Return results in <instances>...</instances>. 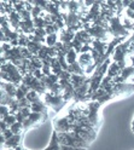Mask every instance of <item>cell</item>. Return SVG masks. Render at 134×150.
I'll return each mask as SVG.
<instances>
[{
	"instance_id": "1f68e13d",
	"label": "cell",
	"mask_w": 134,
	"mask_h": 150,
	"mask_svg": "<svg viewBox=\"0 0 134 150\" xmlns=\"http://www.w3.org/2000/svg\"><path fill=\"white\" fill-rule=\"evenodd\" d=\"M1 134H4V136H5V138H6V140H7L8 138H11V137L13 136V133H12V131H11L10 128H7V129L5 131V132H4V133H1Z\"/></svg>"
},
{
	"instance_id": "f1b7e54d",
	"label": "cell",
	"mask_w": 134,
	"mask_h": 150,
	"mask_svg": "<svg viewBox=\"0 0 134 150\" xmlns=\"http://www.w3.org/2000/svg\"><path fill=\"white\" fill-rule=\"evenodd\" d=\"M33 75H34L36 79H39V80H41V78L44 76V74H42V70H41V69H36V70L33 73Z\"/></svg>"
},
{
	"instance_id": "4fadbf2b",
	"label": "cell",
	"mask_w": 134,
	"mask_h": 150,
	"mask_svg": "<svg viewBox=\"0 0 134 150\" xmlns=\"http://www.w3.org/2000/svg\"><path fill=\"white\" fill-rule=\"evenodd\" d=\"M32 111L33 112H40V114H49V111H47V107L46 104L40 100V102H37V103H33L32 107H30Z\"/></svg>"
},
{
	"instance_id": "44dd1931",
	"label": "cell",
	"mask_w": 134,
	"mask_h": 150,
	"mask_svg": "<svg viewBox=\"0 0 134 150\" xmlns=\"http://www.w3.org/2000/svg\"><path fill=\"white\" fill-rule=\"evenodd\" d=\"M30 62H32V64L35 65L36 69H42L44 68V62L39 57H37V56H34V57L30 59Z\"/></svg>"
},
{
	"instance_id": "7c38bea8",
	"label": "cell",
	"mask_w": 134,
	"mask_h": 150,
	"mask_svg": "<svg viewBox=\"0 0 134 150\" xmlns=\"http://www.w3.org/2000/svg\"><path fill=\"white\" fill-rule=\"evenodd\" d=\"M121 71L122 69L120 68V65L115 62H111L110 67L108 69V73H106V76H110V78H115V76H120L121 75Z\"/></svg>"
},
{
	"instance_id": "7402d4cb",
	"label": "cell",
	"mask_w": 134,
	"mask_h": 150,
	"mask_svg": "<svg viewBox=\"0 0 134 150\" xmlns=\"http://www.w3.org/2000/svg\"><path fill=\"white\" fill-rule=\"evenodd\" d=\"M36 36H40L42 39H46L47 38V33H46V29L45 28H35V33H34Z\"/></svg>"
},
{
	"instance_id": "9a60e30c",
	"label": "cell",
	"mask_w": 134,
	"mask_h": 150,
	"mask_svg": "<svg viewBox=\"0 0 134 150\" xmlns=\"http://www.w3.org/2000/svg\"><path fill=\"white\" fill-rule=\"evenodd\" d=\"M59 41V38H58V34H51V35H47L46 38V46H49V47H54L57 45V42Z\"/></svg>"
},
{
	"instance_id": "2e32d148",
	"label": "cell",
	"mask_w": 134,
	"mask_h": 150,
	"mask_svg": "<svg viewBox=\"0 0 134 150\" xmlns=\"http://www.w3.org/2000/svg\"><path fill=\"white\" fill-rule=\"evenodd\" d=\"M78 54H79V53L76 52L74 49H71L68 53H66L65 58H66V62H68V64H73V63H75V62H78V59H76V58H79Z\"/></svg>"
},
{
	"instance_id": "5b68a950",
	"label": "cell",
	"mask_w": 134,
	"mask_h": 150,
	"mask_svg": "<svg viewBox=\"0 0 134 150\" xmlns=\"http://www.w3.org/2000/svg\"><path fill=\"white\" fill-rule=\"evenodd\" d=\"M23 83H25V85L29 87L30 90L37 92L40 96H44L45 93L47 92V88L46 86L44 85V83L39 80V79H36L33 74H27L23 76Z\"/></svg>"
},
{
	"instance_id": "30bf717a",
	"label": "cell",
	"mask_w": 134,
	"mask_h": 150,
	"mask_svg": "<svg viewBox=\"0 0 134 150\" xmlns=\"http://www.w3.org/2000/svg\"><path fill=\"white\" fill-rule=\"evenodd\" d=\"M22 138H23V133H21V134H13L11 138H8L6 140L5 145H1V146L6 148V149H15L17 146H20V143H21Z\"/></svg>"
},
{
	"instance_id": "cb8c5ba5",
	"label": "cell",
	"mask_w": 134,
	"mask_h": 150,
	"mask_svg": "<svg viewBox=\"0 0 134 150\" xmlns=\"http://www.w3.org/2000/svg\"><path fill=\"white\" fill-rule=\"evenodd\" d=\"M11 49H12V46H11L10 42H3L1 44V56L5 54L7 51H10Z\"/></svg>"
},
{
	"instance_id": "484cf974",
	"label": "cell",
	"mask_w": 134,
	"mask_h": 150,
	"mask_svg": "<svg viewBox=\"0 0 134 150\" xmlns=\"http://www.w3.org/2000/svg\"><path fill=\"white\" fill-rule=\"evenodd\" d=\"M8 114H10V108L7 105H1V119H5Z\"/></svg>"
},
{
	"instance_id": "d6a6232c",
	"label": "cell",
	"mask_w": 134,
	"mask_h": 150,
	"mask_svg": "<svg viewBox=\"0 0 134 150\" xmlns=\"http://www.w3.org/2000/svg\"><path fill=\"white\" fill-rule=\"evenodd\" d=\"M13 150H24V149H23V146H21V145H20V146H17V148H15Z\"/></svg>"
},
{
	"instance_id": "d6986e66",
	"label": "cell",
	"mask_w": 134,
	"mask_h": 150,
	"mask_svg": "<svg viewBox=\"0 0 134 150\" xmlns=\"http://www.w3.org/2000/svg\"><path fill=\"white\" fill-rule=\"evenodd\" d=\"M33 22H34V25L35 28H46L47 24H46V21L44 20V17H37V18H33Z\"/></svg>"
},
{
	"instance_id": "277c9868",
	"label": "cell",
	"mask_w": 134,
	"mask_h": 150,
	"mask_svg": "<svg viewBox=\"0 0 134 150\" xmlns=\"http://www.w3.org/2000/svg\"><path fill=\"white\" fill-rule=\"evenodd\" d=\"M44 97V102L45 104H47L49 107H51L56 112H59L68 102H65L63 96H56V95H52L50 91H47L45 95L42 96Z\"/></svg>"
},
{
	"instance_id": "e0dca14e",
	"label": "cell",
	"mask_w": 134,
	"mask_h": 150,
	"mask_svg": "<svg viewBox=\"0 0 134 150\" xmlns=\"http://www.w3.org/2000/svg\"><path fill=\"white\" fill-rule=\"evenodd\" d=\"M27 98H28V100H29L32 104L33 103H37V102H40L41 100V98H40V95L37 92H35V91H30L29 93L27 95Z\"/></svg>"
},
{
	"instance_id": "6da1fadb",
	"label": "cell",
	"mask_w": 134,
	"mask_h": 150,
	"mask_svg": "<svg viewBox=\"0 0 134 150\" xmlns=\"http://www.w3.org/2000/svg\"><path fill=\"white\" fill-rule=\"evenodd\" d=\"M58 134V140L61 145H69L74 148H82V149H87L90 146V143H87L86 140H83L78 133L73 132H65V133H57Z\"/></svg>"
},
{
	"instance_id": "5bb4252c",
	"label": "cell",
	"mask_w": 134,
	"mask_h": 150,
	"mask_svg": "<svg viewBox=\"0 0 134 150\" xmlns=\"http://www.w3.org/2000/svg\"><path fill=\"white\" fill-rule=\"evenodd\" d=\"M68 71H69L70 74H76V75H86L85 69L79 64V62H75V63H73V64H69Z\"/></svg>"
},
{
	"instance_id": "83f0119b",
	"label": "cell",
	"mask_w": 134,
	"mask_h": 150,
	"mask_svg": "<svg viewBox=\"0 0 134 150\" xmlns=\"http://www.w3.org/2000/svg\"><path fill=\"white\" fill-rule=\"evenodd\" d=\"M0 125H1V126H0V132H1V133H4L7 128H10V127L7 126V124L5 122L4 120H0Z\"/></svg>"
},
{
	"instance_id": "d4e9b609",
	"label": "cell",
	"mask_w": 134,
	"mask_h": 150,
	"mask_svg": "<svg viewBox=\"0 0 134 150\" xmlns=\"http://www.w3.org/2000/svg\"><path fill=\"white\" fill-rule=\"evenodd\" d=\"M20 112H22V115L25 119H28V117H29V115L32 114V109L30 108H21L20 109Z\"/></svg>"
},
{
	"instance_id": "3957f363",
	"label": "cell",
	"mask_w": 134,
	"mask_h": 150,
	"mask_svg": "<svg viewBox=\"0 0 134 150\" xmlns=\"http://www.w3.org/2000/svg\"><path fill=\"white\" fill-rule=\"evenodd\" d=\"M102 104L98 100H91L87 103V117L90 120L93 128L97 129L100 125V117H99V109Z\"/></svg>"
},
{
	"instance_id": "f546056e",
	"label": "cell",
	"mask_w": 134,
	"mask_h": 150,
	"mask_svg": "<svg viewBox=\"0 0 134 150\" xmlns=\"http://www.w3.org/2000/svg\"><path fill=\"white\" fill-rule=\"evenodd\" d=\"M16 119H17V121H18V122H21V124H23L24 121L27 120V119H25V117L22 115V112H20V111H18L17 114H16Z\"/></svg>"
},
{
	"instance_id": "ba28073f",
	"label": "cell",
	"mask_w": 134,
	"mask_h": 150,
	"mask_svg": "<svg viewBox=\"0 0 134 150\" xmlns=\"http://www.w3.org/2000/svg\"><path fill=\"white\" fill-rule=\"evenodd\" d=\"M78 62L79 64L81 65V67L86 70L87 68H90L91 65H93V57H92V54L91 53H80L79 56V58H78Z\"/></svg>"
},
{
	"instance_id": "4316f807",
	"label": "cell",
	"mask_w": 134,
	"mask_h": 150,
	"mask_svg": "<svg viewBox=\"0 0 134 150\" xmlns=\"http://www.w3.org/2000/svg\"><path fill=\"white\" fill-rule=\"evenodd\" d=\"M91 51H92L91 45H83L81 49V53H91Z\"/></svg>"
},
{
	"instance_id": "7a4b0ae2",
	"label": "cell",
	"mask_w": 134,
	"mask_h": 150,
	"mask_svg": "<svg viewBox=\"0 0 134 150\" xmlns=\"http://www.w3.org/2000/svg\"><path fill=\"white\" fill-rule=\"evenodd\" d=\"M109 33L112 35V38H126L132 35L130 32L123 27L121 22V17L118 16L111 18L109 21Z\"/></svg>"
},
{
	"instance_id": "e575fe53",
	"label": "cell",
	"mask_w": 134,
	"mask_h": 150,
	"mask_svg": "<svg viewBox=\"0 0 134 150\" xmlns=\"http://www.w3.org/2000/svg\"><path fill=\"white\" fill-rule=\"evenodd\" d=\"M25 150H28V149H25Z\"/></svg>"
},
{
	"instance_id": "ffe728a7",
	"label": "cell",
	"mask_w": 134,
	"mask_h": 150,
	"mask_svg": "<svg viewBox=\"0 0 134 150\" xmlns=\"http://www.w3.org/2000/svg\"><path fill=\"white\" fill-rule=\"evenodd\" d=\"M1 120H4L5 122L7 124V126L8 127H11L13 124H16L17 122V119H16V115H13V114H8L5 119H1Z\"/></svg>"
},
{
	"instance_id": "9c48e42d",
	"label": "cell",
	"mask_w": 134,
	"mask_h": 150,
	"mask_svg": "<svg viewBox=\"0 0 134 150\" xmlns=\"http://www.w3.org/2000/svg\"><path fill=\"white\" fill-rule=\"evenodd\" d=\"M92 49L95 50L99 54H102L103 57L105 58V53L108 51V46H109V42H105V41H100V40H93L92 42Z\"/></svg>"
},
{
	"instance_id": "8fae6325",
	"label": "cell",
	"mask_w": 134,
	"mask_h": 150,
	"mask_svg": "<svg viewBox=\"0 0 134 150\" xmlns=\"http://www.w3.org/2000/svg\"><path fill=\"white\" fill-rule=\"evenodd\" d=\"M44 150H62L61 143H59V140H58V134H57V132H56L54 129H53V132H52V137H51L49 146H47L46 149H44Z\"/></svg>"
},
{
	"instance_id": "4dcf8cb0",
	"label": "cell",
	"mask_w": 134,
	"mask_h": 150,
	"mask_svg": "<svg viewBox=\"0 0 134 150\" xmlns=\"http://www.w3.org/2000/svg\"><path fill=\"white\" fill-rule=\"evenodd\" d=\"M62 150H86L82 148H74V146H69V145H61Z\"/></svg>"
},
{
	"instance_id": "836d02e7",
	"label": "cell",
	"mask_w": 134,
	"mask_h": 150,
	"mask_svg": "<svg viewBox=\"0 0 134 150\" xmlns=\"http://www.w3.org/2000/svg\"><path fill=\"white\" fill-rule=\"evenodd\" d=\"M7 150H13V149H7Z\"/></svg>"
},
{
	"instance_id": "8992f818",
	"label": "cell",
	"mask_w": 134,
	"mask_h": 150,
	"mask_svg": "<svg viewBox=\"0 0 134 150\" xmlns=\"http://www.w3.org/2000/svg\"><path fill=\"white\" fill-rule=\"evenodd\" d=\"M53 129L57 133H65L71 131V124L68 116H63L53 120Z\"/></svg>"
},
{
	"instance_id": "ac0fdd59",
	"label": "cell",
	"mask_w": 134,
	"mask_h": 150,
	"mask_svg": "<svg viewBox=\"0 0 134 150\" xmlns=\"http://www.w3.org/2000/svg\"><path fill=\"white\" fill-rule=\"evenodd\" d=\"M10 129L12 131L13 134H21V133H23L24 127H23V124H21V122H18V121H17L16 124H13V125L10 127Z\"/></svg>"
},
{
	"instance_id": "603a6c76",
	"label": "cell",
	"mask_w": 134,
	"mask_h": 150,
	"mask_svg": "<svg viewBox=\"0 0 134 150\" xmlns=\"http://www.w3.org/2000/svg\"><path fill=\"white\" fill-rule=\"evenodd\" d=\"M59 80H70L71 79V74L68 71V70H63L61 74H59Z\"/></svg>"
},
{
	"instance_id": "52a82bcc",
	"label": "cell",
	"mask_w": 134,
	"mask_h": 150,
	"mask_svg": "<svg viewBox=\"0 0 134 150\" xmlns=\"http://www.w3.org/2000/svg\"><path fill=\"white\" fill-rule=\"evenodd\" d=\"M75 39L78 41H80L82 45H92V42L94 40L93 38L88 34V32L85 30V29H81V30H79L78 33H76Z\"/></svg>"
}]
</instances>
